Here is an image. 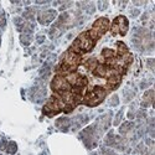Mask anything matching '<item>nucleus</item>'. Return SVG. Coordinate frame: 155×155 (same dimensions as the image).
<instances>
[{"mask_svg":"<svg viewBox=\"0 0 155 155\" xmlns=\"http://www.w3.org/2000/svg\"><path fill=\"white\" fill-rule=\"evenodd\" d=\"M82 58H81V55L73 52V51L68 50L66 54L62 56V61H61V64L57 70V74H61V76H66L71 72H74V70L78 67V64L81 63Z\"/></svg>","mask_w":155,"mask_h":155,"instance_id":"f257e3e1","label":"nucleus"},{"mask_svg":"<svg viewBox=\"0 0 155 155\" xmlns=\"http://www.w3.org/2000/svg\"><path fill=\"white\" fill-rule=\"evenodd\" d=\"M94 45H96V41H93L92 38L89 37L88 32L86 31V32H82L78 37L76 38V40L73 41V44H72V46L68 50L81 55L83 52H89V51L94 47Z\"/></svg>","mask_w":155,"mask_h":155,"instance_id":"f03ea898","label":"nucleus"},{"mask_svg":"<svg viewBox=\"0 0 155 155\" xmlns=\"http://www.w3.org/2000/svg\"><path fill=\"white\" fill-rule=\"evenodd\" d=\"M106 96H107V89L101 87V86H97V87H94L93 89H91V91H88L86 93L82 102L86 106L94 107V106H98L99 103L106 98Z\"/></svg>","mask_w":155,"mask_h":155,"instance_id":"7ed1b4c3","label":"nucleus"},{"mask_svg":"<svg viewBox=\"0 0 155 155\" xmlns=\"http://www.w3.org/2000/svg\"><path fill=\"white\" fill-rule=\"evenodd\" d=\"M133 42L139 50H151L153 48L151 34L147 29H138L133 37Z\"/></svg>","mask_w":155,"mask_h":155,"instance_id":"20e7f679","label":"nucleus"},{"mask_svg":"<svg viewBox=\"0 0 155 155\" xmlns=\"http://www.w3.org/2000/svg\"><path fill=\"white\" fill-rule=\"evenodd\" d=\"M109 29V20L107 18H99L98 20L94 21L93 26L91 30H88V35L92 38L93 41L97 42L98 38H101L103 35H104Z\"/></svg>","mask_w":155,"mask_h":155,"instance_id":"39448f33","label":"nucleus"},{"mask_svg":"<svg viewBox=\"0 0 155 155\" xmlns=\"http://www.w3.org/2000/svg\"><path fill=\"white\" fill-rule=\"evenodd\" d=\"M64 103H63V101L58 97V96H52L48 101H47V103L45 104V107H44V113L45 114H47V115H54V114H57L58 112H61V110H63L64 109Z\"/></svg>","mask_w":155,"mask_h":155,"instance_id":"423d86ee","label":"nucleus"},{"mask_svg":"<svg viewBox=\"0 0 155 155\" xmlns=\"http://www.w3.org/2000/svg\"><path fill=\"white\" fill-rule=\"evenodd\" d=\"M51 88H52L55 94H61L63 92H68L72 89L71 84L64 78V76H61V74H56L54 77L52 82H51Z\"/></svg>","mask_w":155,"mask_h":155,"instance_id":"0eeeda50","label":"nucleus"},{"mask_svg":"<svg viewBox=\"0 0 155 155\" xmlns=\"http://www.w3.org/2000/svg\"><path fill=\"white\" fill-rule=\"evenodd\" d=\"M128 28H129V22H128V19L123 15L120 16H117L114 19L113 24H112V34L113 35H122L124 36L128 31Z\"/></svg>","mask_w":155,"mask_h":155,"instance_id":"6e6552de","label":"nucleus"},{"mask_svg":"<svg viewBox=\"0 0 155 155\" xmlns=\"http://www.w3.org/2000/svg\"><path fill=\"white\" fill-rule=\"evenodd\" d=\"M56 15H57L56 10H52V9L42 10V11H40V14H38V21L42 25H47L56 18Z\"/></svg>","mask_w":155,"mask_h":155,"instance_id":"1a4fd4ad","label":"nucleus"},{"mask_svg":"<svg viewBox=\"0 0 155 155\" xmlns=\"http://www.w3.org/2000/svg\"><path fill=\"white\" fill-rule=\"evenodd\" d=\"M120 80H122V74H119V73H115L112 77H109V78H107V89L108 91H112V89L117 88L120 83Z\"/></svg>","mask_w":155,"mask_h":155,"instance_id":"9d476101","label":"nucleus"},{"mask_svg":"<svg viewBox=\"0 0 155 155\" xmlns=\"http://www.w3.org/2000/svg\"><path fill=\"white\" fill-rule=\"evenodd\" d=\"M154 102V91L153 89H149V91H147L143 96V103H141V106L143 107H150L153 104Z\"/></svg>","mask_w":155,"mask_h":155,"instance_id":"9b49d317","label":"nucleus"},{"mask_svg":"<svg viewBox=\"0 0 155 155\" xmlns=\"http://www.w3.org/2000/svg\"><path fill=\"white\" fill-rule=\"evenodd\" d=\"M70 124H71V122L67 118H61V119H58L56 122V127L60 128L61 130H67V128L70 127Z\"/></svg>","mask_w":155,"mask_h":155,"instance_id":"f8f14e48","label":"nucleus"},{"mask_svg":"<svg viewBox=\"0 0 155 155\" xmlns=\"http://www.w3.org/2000/svg\"><path fill=\"white\" fill-rule=\"evenodd\" d=\"M115 56H117V54H115L114 50H110V48H103L102 50V57H104L107 61L114 58Z\"/></svg>","mask_w":155,"mask_h":155,"instance_id":"ddd939ff","label":"nucleus"},{"mask_svg":"<svg viewBox=\"0 0 155 155\" xmlns=\"http://www.w3.org/2000/svg\"><path fill=\"white\" fill-rule=\"evenodd\" d=\"M128 52L129 51H128V47L125 46V44H123L122 41H118L117 42V52L115 54L118 56H123V55H127Z\"/></svg>","mask_w":155,"mask_h":155,"instance_id":"4468645a","label":"nucleus"},{"mask_svg":"<svg viewBox=\"0 0 155 155\" xmlns=\"http://www.w3.org/2000/svg\"><path fill=\"white\" fill-rule=\"evenodd\" d=\"M133 129H134V123H132V122H125V123L120 127V133H122V134H128V133H130Z\"/></svg>","mask_w":155,"mask_h":155,"instance_id":"2eb2a0df","label":"nucleus"},{"mask_svg":"<svg viewBox=\"0 0 155 155\" xmlns=\"http://www.w3.org/2000/svg\"><path fill=\"white\" fill-rule=\"evenodd\" d=\"M84 66H86L89 71H94V68L98 66V62H97L96 58H89V60H87V61L84 62Z\"/></svg>","mask_w":155,"mask_h":155,"instance_id":"dca6fc26","label":"nucleus"},{"mask_svg":"<svg viewBox=\"0 0 155 155\" xmlns=\"http://www.w3.org/2000/svg\"><path fill=\"white\" fill-rule=\"evenodd\" d=\"M5 150H6L9 154H15L16 150H18V147H16V144L14 143V141H10V143H8Z\"/></svg>","mask_w":155,"mask_h":155,"instance_id":"f3484780","label":"nucleus"},{"mask_svg":"<svg viewBox=\"0 0 155 155\" xmlns=\"http://www.w3.org/2000/svg\"><path fill=\"white\" fill-rule=\"evenodd\" d=\"M34 16H35V9H28L26 11L24 12V18L28 19V20H34Z\"/></svg>","mask_w":155,"mask_h":155,"instance_id":"a211bd4d","label":"nucleus"},{"mask_svg":"<svg viewBox=\"0 0 155 155\" xmlns=\"http://www.w3.org/2000/svg\"><path fill=\"white\" fill-rule=\"evenodd\" d=\"M21 42H22V45H29L31 42V35L30 34L21 35Z\"/></svg>","mask_w":155,"mask_h":155,"instance_id":"6ab92c4d","label":"nucleus"},{"mask_svg":"<svg viewBox=\"0 0 155 155\" xmlns=\"http://www.w3.org/2000/svg\"><path fill=\"white\" fill-rule=\"evenodd\" d=\"M5 24H6V21H5V15H4V12L0 10V28H5Z\"/></svg>","mask_w":155,"mask_h":155,"instance_id":"aec40b11","label":"nucleus"},{"mask_svg":"<svg viewBox=\"0 0 155 155\" xmlns=\"http://www.w3.org/2000/svg\"><path fill=\"white\" fill-rule=\"evenodd\" d=\"M122 115H123V110H119V113L117 114V117H115V119H114V125H118V124L120 123Z\"/></svg>","mask_w":155,"mask_h":155,"instance_id":"412c9836","label":"nucleus"},{"mask_svg":"<svg viewBox=\"0 0 155 155\" xmlns=\"http://www.w3.org/2000/svg\"><path fill=\"white\" fill-rule=\"evenodd\" d=\"M101 155H117V154H115L113 150H109V149H102Z\"/></svg>","mask_w":155,"mask_h":155,"instance_id":"4be33fe9","label":"nucleus"},{"mask_svg":"<svg viewBox=\"0 0 155 155\" xmlns=\"http://www.w3.org/2000/svg\"><path fill=\"white\" fill-rule=\"evenodd\" d=\"M118 104V97L117 96H113L112 101H110V106H117Z\"/></svg>","mask_w":155,"mask_h":155,"instance_id":"5701e85b","label":"nucleus"},{"mask_svg":"<svg viewBox=\"0 0 155 155\" xmlns=\"http://www.w3.org/2000/svg\"><path fill=\"white\" fill-rule=\"evenodd\" d=\"M148 66H149V68H150L151 71H154V60H153V58L148 60Z\"/></svg>","mask_w":155,"mask_h":155,"instance_id":"b1692460","label":"nucleus"},{"mask_svg":"<svg viewBox=\"0 0 155 155\" xmlns=\"http://www.w3.org/2000/svg\"><path fill=\"white\" fill-rule=\"evenodd\" d=\"M6 145H8V143L5 140H2V143H0V149L2 150H5L6 149Z\"/></svg>","mask_w":155,"mask_h":155,"instance_id":"393cba45","label":"nucleus"},{"mask_svg":"<svg viewBox=\"0 0 155 155\" xmlns=\"http://www.w3.org/2000/svg\"><path fill=\"white\" fill-rule=\"evenodd\" d=\"M145 2H134V4H137V5H141V4H144Z\"/></svg>","mask_w":155,"mask_h":155,"instance_id":"a878e982","label":"nucleus"}]
</instances>
